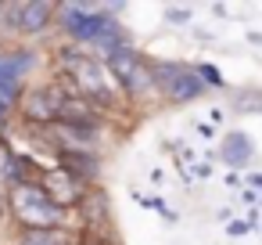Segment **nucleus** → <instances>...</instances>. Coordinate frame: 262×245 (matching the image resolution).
Here are the masks:
<instances>
[{"label":"nucleus","instance_id":"obj_1","mask_svg":"<svg viewBox=\"0 0 262 245\" xmlns=\"http://www.w3.org/2000/svg\"><path fill=\"white\" fill-rule=\"evenodd\" d=\"M58 65H61L65 80L76 87V98L90 101L94 108H112V105L119 101L122 90L115 87L108 65H104V62H94V54H83V51L69 47V51H61Z\"/></svg>","mask_w":262,"mask_h":245},{"label":"nucleus","instance_id":"obj_2","mask_svg":"<svg viewBox=\"0 0 262 245\" xmlns=\"http://www.w3.org/2000/svg\"><path fill=\"white\" fill-rule=\"evenodd\" d=\"M8 209L22 231H58L65 223V209H58L36 180H15L8 195Z\"/></svg>","mask_w":262,"mask_h":245},{"label":"nucleus","instance_id":"obj_3","mask_svg":"<svg viewBox=\"0 0 262 245\" xmlns=\"http://www.w3.org/2000/svg\"><path fill=\"white\" fill-rule=\"evenodd\" d=\"M61 18H65V33H69L72 40L97 44V47H104V51H112V47H122V44H126L122 26H119L115 18L97 15V11H86V8H65V11H61Z\"/></svg>","mask_w":262,"mask_h":245},{"label":"nucleus","instance_id":"obj_4","mask_svg":"<svg viewBox=\"0 0 262 245\" xmlns=\"http://www.w3.org/2000/svg\"><path fill=\"white\" fill-rule=\"evenodd\" d=\"M104 65H108V72H112V80H115V87L122 94L137 98V94L151 90V62H144V54H137L129 44L112 47L108 58H104Z\"/></svg>","mask_w":262,"mask_h":245},{"label":"nucleus","instance_id":"obj_5","mask_svg":"<svg viewBox=\"0 0 262 245\" xmlns=\"http://www.w3.org/2000/svg\"><path fill=\"white\" fill-rule=\"evenodd\" d=\"M151 87H158L169 101H194L205 94L208 83H201V76L187 65L176 62H151Z\"/></svg>","mask_w":262,"mask_h":245},{"label":"nucleus","instance_id":"obj_6","mask_svg":"<svg viewBox=\"0 0 262 245\" xmlns=\"http://www.w3.org/2000/svg\"><path fill=\"white\" fill-rule=\"evenodd\" d=\"M69 90L65 87H40V90H29L26 101H22V116L26 123H36L40 130L43 126H54L61 119V105H65Z\"/></svg>","mask_w":262,"mask_h":245},{"label":"nucleus","instance_id":"obj_7","mask_svg":"<svg viewBox=\"0 0 262 245\" xmlns=\"http://www.w3.org/2000/svg\"><path fill=\"white\" fill-rule=\"evenodd\" d=\"M36 184L43 187V195H47V198H51L58 209L79 205V202L86 198V184H83L79 177H72L69 169H61V166H54V169H43Z\"/></svg>","mask_w":262,"mask_h":245},{"label":"nucleus","instance_id":"obj_8","mask_svg":"<svg viewBox=\"0 0 262 245\" xmlns=\"http://www.w3.org/2000/svg\"><path fill=\"white\" fill-rule=\"evenodd\" d=\"M43 134L61 155H97V130L94 126L54 123V126H43Z\"/></svg>","mask_w":262,"mask_h":245},{"label":"nucleus","instance_id":"obj_9","mask_svg":"<svg viewBox=\"0 0 262 245\" xmlns=\"http://www.w3.org/2000/svg\"><path fill=\"white\" fill-rule=\"evenodd\" d=\"M58 15V8L54 4H47V0H33V4H11V18H15V26L22 29V33H43L47 26H51V18Z\"/></svg>","mask_w":262,"mask_h":245},{"label":"nucleus","instance_id":"obj_10","mask_svg":"<svg viewBox=\"0 0 262 245\" xmlns=\"http://www.w3.org/2000/svg\"><path fill=\"white\" fill-rule=\"evenodd\" d=\"M33 65H36V54L29 51H0V80L4 83H18Z\"/></svg>","mask_w":262,"mask_h":245},{"label":"nucleus","instance_id":"obj_11","mask_svg":"<svg viewBox=\"0 0 262 245\" xmlns=\"http://www.w3.org/2000/svg\"><path fill=\"white\" fill-rule=\"evenodd\" d=\"M18 245H72V241L58 227V231H22L18 234Z\"/></svg>","mask_w":262,"mask_h":245},{"label":"nucleus","instance_id":"obj_12","mask_svg":"<svg viewBox=\"0 0 262 245\" xmlns=\"http://www.w3.org/2000/svg\"><path fill=\"white\" fill-rule=\"evenodd\" d=\"M18 94H22L18 83H4V80H0V105H8V108H11V105L18 101Z\"/></svg>","mask_w":262,"mask_h":245},{"label":"nucleus","instance_id":"obj_13","mask_svg":"<svg viewBox=\"0 0 262 245\" xmlns=\"http://www.w3.org/2000/svg\"><path fill=\"white\" fill-rule=\"evenodd\" d=\"M8 112H11V108H8V105H0V119H4V116H8Z\"/></svg>","mask_w":262,"mask_h":245}]
</instances>
